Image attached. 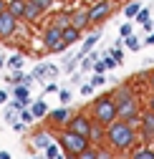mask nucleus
<instances>
[{"label": "nucleus", "instance_id": "obj_1", "mask_svg": "<svg viewBox=\"0 0 154 159\" xmlns=\"http://www.w3.org/2000/svg\"><path fill=\"white\" fill-rule=\"evenodd\" d=\"M139 142V126L126 124L124 119H116L106 126V144L116 152V154H126L137 147Z\"/></svg>", "mask_w": 154, "mask_h": 159}, {"label": "nucleus", "instance_id": "obj_2", "mask_svg": "<svg viewBox=\"0 0 154 159\" xmlns=\"http://www.w3.org/2000/svg\"><path fill=\"white\" fill-rule=\"evenodd\" d=\"M88 111H91V119H93V121H99V124H104V126H109L111 121H116V119H119V104H116V98L111 96V91L96 96L93 104L88 106Z\"/></svg>", "mask_w": 154, "mask_h": 159}, {"label": "nucleus", "instance_id": "obj_3", "mask_svg": "<svg viewBox=\"0 0 154 159\" xmlns=\"http://www.w3.org/2000/svg\"><path fill=\"white\" fill-rule=\"evenodd\" d=\"M58 144L66 154H81L88 144H91V139L84 136V134H76L73 129H58Z\"/></svg>", "mask_w": 154, "mask_h": 159}, {"label": "nucleus", "instance_id": "obj_4", "mask_svg": "<svg viewBox=\"0 0 154 159\" xmlns=\"http://www.w3.org/2000/svg\"><path fill=\"white\" fill-rule=\"evenodd\" d=\"M86 10H88V23L101 25L104 20L111 18V13H116V5H114V0H93L86 5Z\"/></svg>", "mask_w": 154, "mask_h": 159}, {"label": "nucleus", "instance_id": "obj_5", "mask_svg": "<svg viewBox=\"0 0 154 159\" xmlns=\"http://www.w3.org/2000/svg\"><path fill=\"white\" fill-rule=\"evenodd\" d=\"M142 98L139 96H134L129 98V101L119 104V119H124L126 124H134V126H139V119H142Z\"/></svg>", "mask_w": 154, "mask_h": 159}, {"label": "nucleus", "instance_id": "obj_6", "mask_svg": "<svg viewBox=\"0 0 154 159\" xmlns=\"http://www.w3.org/2000/svg\"><path fill=\"white\" fill-rule=\"evenodd\" d=\"M66 129H73L76 134H84V136H91V129H93V119H91L88 114L79 111V114H73V116L68 119V124H66Z\"/></svg>", "mask_w": 154, "mask_h": 159}, {"label": "nucleus", "instance_id": "obj_7", "mask_svg": "<svg viewBox=\"0 0 154 159\" xmlns=\"http://www.w3.org/2000/svg\"><path fill=\"white\" fill-rule=\"evenodd\" d=\"M15 33H18V18L5 8L0 13V41H10L15 38Z\"/></svg>", "mask_w": 154, "mask_h": 159}, {"label": "nucleus", "instance_id": "obj_8", "mask_svg": "<svg viewBox=\"0 0 154 159\" xmlns=\"http://www.w3.org/2000/svg\"><path fill=\"white\" fill-rule=\"evenodd\" d=\"M139 139L144 144H152L154 142V111L152 109H144L142 111V119H139Z\"/></svg>", "mask_w": 154, "mask_h": 159}, {"label": "nucleus", "instance_id": "obj_9", "mask_svg": "<svg viewBox=\"0 0 154 159\" xmlns=\"http://www.w3.org/2000/svg\"><path fill=\"white\" fill-rule=\"evenodd\" d=\"M63 41V28L61 25H53V23H48L46 28H43V48L51 53L56 46H58Z\"/></svg>", "mask_w": 154, "mask_h": 159}, {"label": "nucleus", "instance_id": "obj_10", "mask_svg": "<svg viewBox=\"0 0 154 159\" xmlns=\"http://www.w3.org/2000/svg\"><path fill=\"white\" fill-rule=\"evenodd\" d=\"M61 71V66H56V63H41V66H35L33 68V76H35V81H53Z\"/></svg>", "mask_w": 154, "mask_h": 159}, {"label": "nucleus", "instance_id": "obj_11", "mask_svg": "<svg viewBox=\"0 0 154 159\" xmlns=\"http://www.w3.org/2000/svg\"><path fill=\"white\" fill-rule=\"evenodd\" d=\"M53 144V134L48 131V129H38L33 136H30V152L35 154L38 149H46V147H51Z\"/></svg>", "mask_w": 154, "mask_h": 159}, {"label": "nucleus", "instance_id": "obj_12", "mask_svg": "<svg viewBox=\"0 0 154 159\" xmlns=\"http://www.w3.org/2000/svg\"><path fill=\"white\" fill-rule=\"evenodd\" d=\"M71 10V25L79 28V30H88L91 23H88V10L86 8H68Z\"/></svg>", "mask_w": 154, "mask_h": 159}, {"label": "nucleus", "instance_id": "obj_13", "mask_svg": "<svg viewBox=\"0 0 154 159\" xmlns=\"http://www.w3.org/2000/svg\"><path fill=\"white\" fill-rule=\"evenodd\" d=\"M71 116H73V114H71V109H66V104H63L61 109L48 111V116H46V119H48L51 124H56V126H61V129H63V126L68 124V119H71Z\"/></svg>", "mask_w": 154, "mask_h": 159}, {"label": "nucleus", "instance_id": "obj_14", "mask_svg": "<svg viewBox=\"0 0 154 159\" xmlns=\"http://www.w3.org/2000/svg\"><path fill=\"white\" fill-rule=\"evenodd\" d=\"M111 96L116 98V104H124V101H129V98L139 96V93H137V89H134V84H119L116 89L111 91Z\"/></svg>", "mask_w": 154, "mask_h": 159}, {"label": "nucleus", "instance_id": "obj_15", "mask_svg": "<svg viewBox=\"0 0 154 159\" xmlns=\"http://www.w3.org/2000/svg\"><path fill=\"white\" fill-rule=\"evenodd\" d=\"M35 81V76L33 73H25V71H8V76H5V84L8 86H18V84H33Z\"/></svg>", "mask_w": 154, "mask_h": 159}, {"label": "nucleus", "instance_id": "obj_16", "mask_svg": "<svg viewBox=\"0 0 154 159\" xmlns=\"http://www.w3.org/2000/svg\"><path fill=\"white\" fill-rule=\"evenodd\" d=\"M43 13H46V10L38 5V3H33V0H25V15H23L25 23H38V20L43 18Z\"/></svg>", "mask_w": 154, "mask_h": 159}, {"label": "nucleus", "instance_id": "obj_17", "mask_svg": "<svg viewBox=\"0 0 154 159\" xmlns=\"http://www.w3.org/2000/svg\"><path fill=\"white\" fill-rule=\"evenodd\" d=\"M91 144H96V147H101V144H106V126L104 124H99V121H93V129H91Z\"/></svg>", "mask_w": 154, "mask_h": 159}, {"label": "nucleus", "instance_id": "obj_18", "mask_svg": "<svg viewBox=\"0 0 154 159\" xmlns=\"http://www.w3.org/2000/svg\"><path fill=\"white\" fill-rule=\"evenodd\" d=\"M129 159H154V149L149 144H137L129 152Z\"/></svg>", "mask_w": 154, "mask_h": 159}, {"label": "nucleus", "instance_id": "obj_19", "mask_svg": "<svg viewBox=\"0 0 154 159\" xmlns=\"http://www.w3.org/2000/svg\"><path fill=\"white\" fill-rule=\"evenodd\" d=\"M99 38H101V30H93L88 38H86V41H84V48L79 51V58H84V56H88L91 51H93V46L96 43H99Z\"/></svg>", "mask_w": 154, "mask_h": 159}, {"label": "nucleus", "instance_id": "obj_20", "mask_svg": "<svg viewBox=\"0 0 154 159\" xmlns=\"http://www.w3.org/2000/svg\"><path fill=\"white\" fill-rule=\"evenodd\" d=\"M10 96H15V98H23V101H28V106H30V86L28 84H18V86H10Z\"/></svg>", "mask_w": 154, "mask_h": 159}, {"label": "nucleus", "instance_id": "obj_21", "mask_svg": "<svg viewBox=\"0 0 154 159\" xmlns=\"http://www.w3.org/2000/svg\"><path fill=\"white\" fill-rule=\"evenodd\" d=\"M30 111H33L35 119H46L51 109H48V104L43 101V98H35V101H30Z\"/></svg>", "mask_w": 154, "mask_h": 159}, {"label": "nucleus", "instance_id": "obj_22", "mask_svg": "<svg viewBox=\"0 0 154 159\" xmlns=\"http://www.w3.org/2000/svg\"><path fill=\"white\" fill-rule=\"evenodd\" d=\"M48 23H53V25H61V28L71 25V10H56V13H53V18H51Z\"/></svg>", "mask_w": 154, "mask_h": 159}, {"label": "nucleus", "instance_id": "obj_23", "mask_svg": "<svg viewBox=\"0 0 154 159\" xmlns=\"http://www.w3.org/2000/svg\"><path fill=\"white\" fill-rule=\"evenodd\" d=\"M81 35H84V30H79V28H73V25H66V28H63V41H66L68 46H73V43H79V41H81Z\"/></svg>", "mask_w": 154, "mask_h": 159}, {"label": "nucleus", "instance_id": "obj_24", "mask_svg": "<svg viewBox=\"0 0 154 159\" xmlns=\"http://www.w3.org/2000/svg\"><path fill=\"white\" fill-rule=\"evenodd\" d=\"M23 63H25V53H13L8 56V71H23Z\"/></svg>", "mask_w": 154, "mask_h": 159}, {"label": "nucleus", "instance_id": "obj_25", "mask_svg": "<svg viewBox=\"0 0 154 159\" xmlns=\"http://www.w3.org/2000/svg\"><path fill=\"white\" fill-rule=\"evenodd\" d=\"M8 10L18 18V20H23V15H25V0H8Z\"/></svg>", "mask_w": 154, "mask_h": 159}, {"label": "nucleus", "instance_id": "obj_26", "mask_svg": "<svg viewBox=\"0 0 154 159\" xmlns=\"http://www.w3.org/2000/svg\"><path fill=\"white\" fill-rule=\"evenodd\" d=\"M124 46H126L129 51H134V53L142 51V41H139L137 35H126V38H124Z\"/></svg>", "mask_w": 154, "mask_h": 159}, {"label": "nucleus", "instance_id": "obj_27", "mask_svg": "<svg viewBox=\"0 0 154 159\" xmlns=\"http://www.w3.org/2000/svg\"><path fill=\"white\" fill-rule=\"evenodd\" d=\"M79 159H99V147H96V144H88V147L79 154Z\"/></svg>", "mask_w": 154, "mask_h": 159}, {"label": "nucleus", "instance_id": "obj_28", "mask_svg": "<svg viewBox=\"0 0 154 159\" xmlns=\"http://www.w3.org/2000/svg\"><path fill=\"white\" fill-rule=\"evenodd\" d=\"M139 10H142V3H139V0H134V3L124 5V15H126V18H137Z\"/></svg>", "mask_w": 154, "mask_h": 159}, {"label": "nucleus", "instance_id": "obj_29", "mask_svg": "<svg viewBox=\"0 0 154 159\" xmlns=\"http://www.w3.org/2000/svg\"><path fill=\"white\" fill-rule=\"evenodd\" d=\"M43 154H46V159H56V157H58V154H61V144H58V139H56L51 147H46Z\"/></svg>", "mask_w": 154, "mask_h": 159}, {"label": "nucleus", "instance_id": "obj_30", "mask_svg": "<svg viewBox=\"0 0 154 159\" xmlns=\"http://www.w3.org/2000/svg\"><path fill=\"white\" fill-rule=\"evenodd\" d=\"M8 106H10L13 111H18V114H20L23 109H28V101H23V98H15V96H13L10 101H8Z\"/></svg>", "mask_w": 154, "mask_h": 159}, {"label": "nucleus", "instance_id": "obj_31", "mask_svg": "<svg viewBox=\"0 0 154 159\" xmlns=\"http://www.w3.org/2000/svg\"><path fill=\"white\" fill-rule=\"evenodd\" d=\"M134 20H137L139 25H144V23H149V20H152V10H149V8H142V10L137 13V18H134Z\"/></svg>", "mask_w": 154, "mask_h": 159}, {"label": "nucleus", "instance_id": "obj_32", "mask_svg": "<svg viewBox=\"0 0 154 159\" xmlns=\"http://www.w3.org/2000/svg\"><path fill=\"white\" fill-rule=\"evenodd\" d=\"M99 159H114V149L109 144H101L99 147Z\"/></svg>", "mask_w": 154, "mask_h": 159}, {"label": "nucleus", "instance_id": "obj_33", "mask_svg": "<svg viewBox=\"0 0 154 159\" xmlns=\"http://www.w3.org/2000/svg\"><path fill=\"white\" fill-rule=\"evenodd\" d=\"M3 116H5V124H10V126H13V124H15V121H18V116H20V114H18V111H13V109H10V106H8V109H5V114H3Z\"/></svg>", "mask_w": 154, "mask_h": 159}, {"label": "nucleus", "instance_id": "obj_34", "mask_svg": "<svg viewBox=\"0 0 154 159\" xmlns=\"http://www.w3.org/2000/svg\"><path fill=\"white\" fill-rule=\"evenodd\" d=\"M104 84H106V76H104V73H93V76H91V86H93V89H101Z\"/></svg>", "mask_w": 154, "mask_h": 159}, {"label": "nucleus", "instance_id": "obj_35", "mask_svg": "<svg viewBox=\"0 0 154 159\" xmlns=\"http://www.w3.org/2000/svg\"><path fill=\"white\" fill-rule=\"evenodd\" d=\"M58 98H61V104L68 106V104H71V98H73V91H71V89H61V91H58Z\"/></svg>", "mask_w": 154, "mask_h": 159}, {"label": "nucleus", "instance_id": "obj_36", "mask_svg": "<svg viewBox=\"0 0 154 159\" xmlns=\"http://www.w3.org/2000/svg\"><path fill=\"white\" fill-rule=\"evenodd\" d=\"M20 119H23V121H25L28 126H30L33 121H38V119L33 116V111H30V109H23V111H20Z\"/></svg>", "mask_w": 154, "mask_h": 159}, {"label": "nucleus", "instance_id": "obj_37", "mask_svg": "<svg viewBox=\"0 0 154 159\" xmlns=\"http://www.w3.org/2000/svg\"><path fill=\"white\" fill-rule=\"evenodd\" d=\"M43 91H46V93H58L61 86L56 84V78H53V81H46V89H43Z\"/></svg>", "mask_w": 154, "mask_h": 159}, {"label": "nucleus", "instance_id": "obj_38", "mask_svg": "<svg viewBox=\"0 0 154 159\" xmlns=\"http://www.w3.org/2000/svg\"><path fill=\"white\" fill-rule=\"evenodd\" d=\"M109 53H111L114 58H116V61H119V63L124 61V51H121V46H111V51H109Z\"/></svg>", "mask_w": 154, "mask_h": 159}, {"label": "nucleus", "instance_id": "obj_39", "mask_svg": "<svg viewBox=\"0 0 154 159\" xmlns=\"http://www.w3.org/2000/svg\"><path fill=\"white\" fill-rule=\"evenodd\" d=\"M134 33V25L131 23H124L121 28H119V38H126V35H131Z\"/></svg>", "mask_w": 154, "mask_h": 159}, {"label": "nucleus", "instance_id": "obj_40", "mask_svg": "<svg viewBox=\"0 0 154 159\" xmlns=\"http://www.w3.org/2000/svg\"><path fill=\"white\" fill-rule=\"evenodd\" d=\"M109 68H106V63H104V58H101V61H96L93 63V68H91V73H106Z\"/></svg>", "mask_w": 154, "mask_h": 159}, {"label": "nucleus", "instance_id": "obj_41", "mask_svg": "<svg viewBox=\"0 0 154 159\" xmlns=\"http://www.w3.org/2000/svg\"><path fill=\"white\" fill-rule=\"evenodd\" d=\"M104 63H106V68H109V71H111V68H116V66H119V61H116V58H114L111 53H109V56H104Z\"/></svg>", "mask_w": 154, "mask_h": 159}, {"label": "nucleus", "instance_id": "obj_42", "mask_svg": "<svg viewBox=\"0 0 154 159\" xmlns=\"http://www.w3.org/2000/svg\"><path fill=\"white\" fill-rule=\"evenodd\" d=\"M10 101V89H0V106Z\"/></svg>", "mask_w": 154, "mask_h": 159}, {"label": "nucleus", "instance_id": "obj_43", "mask_svg": "<svg viewBox=\"0 0 154 159\" xmlns=\"http://www.w3.org/2000/svg\"><path fill=\"white\" fill-rule=\"evenodd\" d=\"M33 3H38V5L43 8V10H51V8H53V3H56V0H33Z\"/></svg>", "mask_w": 154, "mask_h": 159}, {"label": "nucleus", "instance_id": "obj_44", "mask_svg": "<svg viewBox=\"0 0 154 159\" xmlns=\"http://www.w3.org/2000/svg\"><path fill=\"white\" fill-rule=\"evenodd\" d=\"M81 93H84V96H91V93H93V86H91V81H88V84H81Z\"/></svg>", "mask_w": 154, "mask_h": 159}, {"label": "nucleus", "instance_id": "obj_45", "mask_svg": "<svg viewBox=\"0 0 154 159\" xmlns=\"http://www.w3.org/2000/svg\"><path fill=\"white\" fill-rule=\"evenodd\" d=\"M68 78H71V86H73V84H81V71H73Z\"/></svg>", "mask_w": 154, "mask_h": 159}, {"label": "nucleus", "instance_id": "obj_46", "mask_svg": "<svg viewBox=\"0 0 154 159\" xmlns=\"http://www.w3.org/2000/svg\"><path fill=\"white\" fill-rule=\"evenodd\" d=\"M147 89L154 93V71H149V81H147Z\"/></svg>", "mask_w": 154, "mask_h": 159}, {"label": "nucleus", "instance_id": "obj_47", "mask_svg": "<svg viewBox=\"0 0 154 159\" xmlns=\"http://www.w3.org/2000/svg\"><path fill=\"white\" fill-rule=\"evenodd\" d=\"M144 46H154V30L147 35V41H144Z\"/></svg>", "mask_w": 154, "mask_h": 159}, {"label": "nucleus", "instance_id": "obj_48", "mask_svg": "<svg viewBox=\"0 0 154 159\" xmlns=\"http://www.w3.org/2000/svg\"><path fill=\"white\" fill-rule=\"evenodd\" d=\"M147 109H152V111H154V93L147 98Z\"/></svg>", "mask_w": 154, "mask_h": 159}, {"label": "nucleus", "instance_id": "obj_49", "mask_svg": "<svg viewBox=\"0 0 154 159\" xmlns=\"http://www.w3.org/2000/svg\"><path fill=\"white\" fill-rule=\"evenodd\" d=\"M5 66H8V58H5V56H0V68H5Z\"/></svg>", "mask_w": 154, "mask_h": 159}, {"label": "nucleus", "instance_id": "obj_50", "mask_svg": "<svg viewBox=\"0 0 154 159\" xmlns=\"http://www.w3.org/2000/svg\"><path fill=\"white\" fill-rule=\"evenodd\" d=\"M5 8H8V0H0V13H3Z\"/></svg>", "mask_w": 154, "mask_h": 159}, {"label": "nucleus", "instance_id": "obj_51", "mask_svg": "<svg viewBox=\"0 0 154 159\" xmlns=\"http://www.w3.org/2000/svg\"><path fill=\"white\" fill-rule=\"evenodd\" d=\"M0 159H10V154L8 152H0Z\"/></svg>", "mask_w": 154, "mask_h": 159}, {"label": "nucleus", "instance_id": "obj_52", "mask_svg": "<svg viewBox=\"0 0 154 159\" xmlns=\"http://www.w3.org/2000/svg\"><path fill=\"white\" fill-rule=\"evenodd\" d=\"M66 159H79V154H66Z\"/></svg>", "mask_w": 154, "mask_h": 159}, {"label": "nucleus", "instance_id": "obj_53", "mask_svg": "<svg viewBox=\"0 0 154 159\" xmlns=\"http://www.w3.org/2000/svg\"><path fill=\"white\" fill-rule=\"evenodd\" d=\"M30 159H46V157H35V154H33V157H30Z\"/></svg>", "mask_w": 154, "mask_h": 159}]
</instances>
